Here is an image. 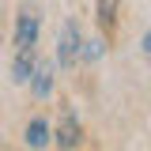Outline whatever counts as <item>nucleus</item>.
<instances>
[{
    "mask_svg": "<svg viewBox=\"0 0 151 151\" xmlns=\"http://www.w3.org/2000/svg\"><path fill=\"white\" fill-rule=\"evenodd\" d=\"M76 140H79V121H76V113L72 110H64V117H60V129H57V144L64 151H72L76 147Z\"/></svg>",
    "mask_w": 151,
    "mask_h": 151,
    "instance_id": "20e7f679",
    "label": "nucleus"
},
{
    "mask_svg": "<svg viewBox=\"0 0 151 151\" xmlns=\"http://www.w3.org/2000/svg\"><path fill=\"white\" fill-rule=\"evenodd\" d=\"M34 42H38V15L27 8V12L15 19V53L34 57Z\"/></svg>",
    "mask_w": 151,
    "mask_h": 151,
    "instance_id": "f03ea898",
    "label": "nucleus"
},
{
    "mask_svg": "<svg viewBox=\"0 0 151 151\" xmlns=\"http://www.w3.org/2000/svg\"><path fill=\"white\" fill-rule=\"evenodd\" d=\"M113 19H117V0H98V23L113 27Z\"/></svg>",
    "mask_w": 151,
    "mask_h": 151,
    "instance_id": "423d86ee",
    "label": "nucleus"
},
{
    "mask_svg": "<svg viewBox=\"0 0 151 151\" xmlns=\"http://www.w3.org/2000/svg\"><path fill=\"white\" fill-rule=\"evenodd\" d=\"M30 91H34V98H49V91H53V64L49 60H34V72H30Z\"/></svg>",
    "mask_w": 151,
    "mask_h": 151,
    "instance_id": "7ed1b4c3",
    "label": "nucleus"
},
{
    "mask_svg": "<svg viewBox=\"0 0 151 151\" xmlns=\"http://www.w3.org/2000/svg\"><path fill=\"white\" fill-rule=\"evenodd\" d=\"M79 53H83V34H79V23H76V19H64L60 38H57V60H60L64 68H72Z\"/></svg>",
    "mask_w": 151,
    "mask_h": 151,
    "instance_id": "f257e3e1",
    "label": "nucleus"
},
{
    "mask_svg": "<svg viewBox=\"0 0 151 151\" xmlns=\"http://www.w3.org/2000/svg\"><path fill=\"white\" fill-rule=\"evenodd\" d=\"M83 53L91 57V60H98V57H102V42H87V49H83Z\"/></svg>",
    "mask_w": 151,
    "mask_h": 151,
    "instance_id": "0eeeda50",
    "label": "nucleus"
},
{
    "mask_svg": "<svg viewBox=\"0 0 151 151\" xmlns=\"http://www.w3.org/2000/svg\"><path fill=\"white\" fill-rule=\"evenodd\" d=\"M49 136H53V129H49V125H45V117H34V121H30V125H27V147H45V144H49Z\"/></svg>",
    "mask_w": 151,
    "mask_h": 151,
    "instance_id": "39448f33",
    "label": "nucleus"
},
{
    "mask_svg": "<svg viewBox=\"0 0 151 151\" xmlns=\"http://www.w3.org/2000/svg\"><path fill=\"white\" fill-rule=\"evenodd\" d=\"M144 49H147V53H151V30H147V34H144Z\"/></svg>",
    "mask_w": 151,
    "mask_h": 151,
    "instance_id": "6e6552de",
    "label": "nucleus"
}]
</instances>
